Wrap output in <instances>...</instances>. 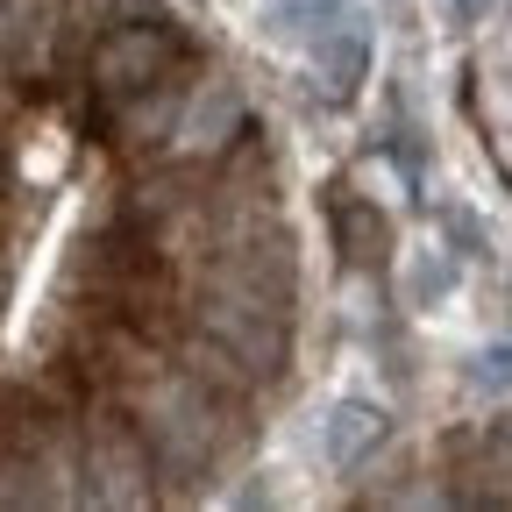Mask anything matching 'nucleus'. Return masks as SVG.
Here are the masks:
<instances>
[{"label": "nucleus", "mask_w": 512, "mask_h": 512, "mask_svg": "<svg viewBox=\"0 0 512 512\" xmlns=\"http://www.w3.org/2000/svg\"><path fill=\"white\" fill-rule=\"evenodd\" d=\"M377 448H384V406H370V399H342L328 413V427H320V456H328L335 477H356Z\"/></svg>", "instance_id": "1"}, {"label": "nucleus", "mask_w": 512, "mask_h": 512, "mask_svg": "<svg viewBox=\"0 0 512 512\" xmlns=\"http://www.w3.org/2000/svg\"><path fill=\"white\" fill-rule=\"evenodd\" d=\"M306 64H313V79L328 86L335 100H356V86L370 79V29H363V15L328 29L320 43H306Z\"/></svg>", "instance_id": "2"}, {"label": "nucleus", "mask_w": 512, "mask_h": 512, "mask_svg": "<svg viewBox=\"0 0 512 512\" xmlns=\"http://www.w3.org/2000/svg\"><path fill=\"white\" fill-rule=\"evenodd\" d=\"M335 235H342L349 264H384V249H392V221H384L370 200H356L349 185H335Z\"/></svg>", "instance_id": "3"}, {"label": "nucleus", "mask_w": 512, "mask_h": 512, "mask_svg": "<svg viewBox=\"0 0 512 512\" xmlns=\"http://www.w3.org/2000/svg\"><path fill=\"white\" fill-rule=\"evenodd\" d=\"M356 15H363L356 0H264V22H271L278 36H292L299 50L320 43L328 29H342V22H356Z\"/></svg>", "instance_id": "4"}, {"label": "nucleus", "mask_w": 512, "mask_h": 512, "mask_svg": "<svg viewBox=\"0 0 512 512\" xmlns=\"http://www.w3.org/2000/svg\"><path fill=\"white\" fill-rule=\"evenodd\" d=\"M448 292H456V264L427 249L420 264H413V306H434V299H448Z\"/></svg>", "instance_id": "5"}, {"label": "nucleus", "mask_w": 512, "mask_h": 512, "mask_svg": "<svg viewBox=\"0 0 512 512\" xmlns=\"http://www.w3.org/2000/svg\"><path fill=\"white\" fill-rule=\"evenodd\" d=\"M434 15H441L448 29H470V22L491 15V0H434Z\"/></svg>", "instance_id": "6"}]
</instances>
